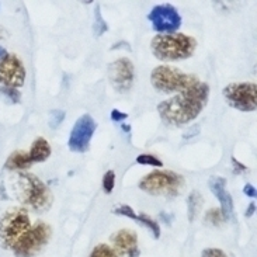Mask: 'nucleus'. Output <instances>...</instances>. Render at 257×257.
Segmentation results:
<instances>
[{
    "label": "nucleus",
    "mask_w": 257,
    "mask_h": 257,
    "mask_svg": "<svg viewBox=\"0 0 257 257\" xmlns=\"http://www.w3.org/2000/svg\"><path fill=\"white\" fill-rule=\"evenodd\" d=\"M208 98L209 86L205 82H200L190 90L159 103L158 111L167 125H186L200 115L208 103Z\"/></svg>",
    "instance_id": "obj_1"
},
{
    "label": "nucleus",
    "mask_w": 257,
    "mask_h": 257,
    "mask_svg": "<svg viewBox=\"0 0 257 257\" xmlns=\"http://www.w3.org/2000/svg\"><path fill=\"white\" fill-rule=\"evenodd\" d=\"M13 187L19 201L37 212L47 211L54 202L48 186L34 174L19 173L14 177Z\"/></svg>",
    "instance_id": "obj_2"
},
{
    "label": "nucleus",
    "mask_w": 257,
    "mask_h": 257,
    "mask_svg": "<svg viewBox=\"0 0 257 257\" xmlns=\"http://www.w3.org/2000/svg\"><path fill=\"white\" fill-rule=\"evenodd\" d=\"M153 55L160 61H180L187 59L194 54L197 40L190 35L180 34H158L151 41Z\"/></svg>",
    "instance_id": "obj_3"
},
{
    "label": "nucleus",
    "mask_w": 257,
    "mask_h": 257,
    "mask_svg": "<svg viewBox=\"0 0 257 257\" xmlns=\"http://www.w3.org/2000/svg\"><path fill=\"white\" fill-rule=\"evenodd\" d=\"M200 82L201 80L195 75L181 72L180 69L167 66V65H160L158 68H155L151 73V83L153 87L166 94H170L174 91L183 93V91L190 90Z\"/></svg>",
    "instance_id": "obj_4"
},
{
    "label": "nucleus",
    "mask_w": 257,
    "mask_h": 257,
    "mask_svg": "<svg viewBox=\"0 0 257 257\" xmlns=\"http://www.w3.org/2000/svg\"><path fill=\"white\" fill-rule=\"evenodd\" d=\"M31 228L30 216L24 208H13L0 218V246L12 249L13 244Z\"/></svg>",
    "instance_id": "obj_5"
},
{
    "label": "nucleus",
    "mask_w": 257,
    "mask_h": 257,
    "mask_svg": "<svg viewBox=\"0 0 257 257\" xmlns=\"http://www.w3.org/2000/svg\"><path fill=\"white\" fill-rule=\"evenodd\" d=\"M52 230L48 223L38 221L34 226L23 235V236L13 244L14 256L17 257H33L47 246L51 239Z\"/></svg>",
    "instance_id": "obj_6"
},
{
    "label": "nucleus",
    "mask_w": 257,
    "mask_h": 257,
    "mask_svg": "<svg viewBox=\"0 0 257 257\" xmlns=\"http://www.w3.org/2000/svg\"><path fill=\"white\" fill-rule=\"evenodd\" d=\"M184 179L170 170L152 172L139 181V188L152 195H176L180 191Z\"/></svg>",
    "instance_id": "obj_7"
},
{
    "label": "nucleus",
    "mask_w": 257,
    "mask_h": 257,
    "mask_svg": "<svg viewBox=\"0 0 257 257\" xmlns=\"http://www.w3.org/2000/svg\"><path fill=\"white\" fill-rule=\"evenodd\" d=\"M223 97L228 104L239 111H256L257 86L256 83H230L223 89Z\"/></svg>",
    "instance_id": "obj_8"
},
{
    "label": "nucleus",
    "mask_w": 257,
    "mask_h": 257,
    "mask_svg": "<svg viewBox=\"0 0 257 257\" xmlns=\"http://www.w3.org/2000/svg\"><path fill=\"white\" fill-rule=\"evenodd\" d=\"M97 124L89 114H83L82 117H79L75 125L72 128L68 141V146L72 152L83 153L89 149L90 141L96 132Z\"/></svg>",
    "instance_id": "obj_9"
},
{
    "label": "nucleus",
    "mask_w": 257,
    "mask_h": 257,
    "mask_svg": "<svg viewBox=\"0 0 257 257\" xmlns=\"http://www.w3.org/2000/svg\"><path fill=\"white\" fill-rule=\"evenodd\" d=\"M148 19L152 23V28L162 34H174L181 26V16L177 9L172 5H158L148 14Z\"/></svg>",
    "instance_id": "obj_10"
},
{
    "label": "nucleus",
    "mask_w": 257,
    "mask_h": 257,
    "mask_svg": "<svg viewBox=\"0 0 257 257\" xmlns=\"http://www.w3.org/2000/svg\"><path fill=\"white\" fill-rule=\"evenodd\" d=\"M135 76L134 63L128 58H119L108 65V79L112 87L119 93H126L132 87Z\"/></svg>",
    "instance_id": "obj_11"
},
{
    "label": "nucleus",
    "mask_w": 257,
    "mask_h": 257,
    "mask_svg": "<svg viewBox=\"0 0 257 257\" xmlns=\"http://www.w3.org/2000/svg\"><path fill=\"white\" fill-rule=\"evenodd\" d=\"M26 80V68L20 58L14 54H7L0 59V83L6 87H21Z\"/></svg>",
    "instance_id": "obj_12"
},
{
    "label": "nucleus",
    "mask_w": 257,
    "mask_h": 257,
    "mask_svg": "<svg viewBox=\"0 0 257 257\" xmlns=\"http://www.w3.org/2000/svg\"><path fill=\"white\" fill-rule=\"evenodd\" d=\"M208 187L221 204V211H222L225 221L235 218L233 200H232V195L226 190V179L221 177V176H212V177H209Z\"/></svg>",
    "instance_id": "obj_13"
},
{
    "label": "nucleus",
    "mask_w": 257,
    "mask_h": 257,
    "mask_svg": "<svg viewBox=\"0 0 257 257\" xmlns=\"http://www.w3.org/2000/svg\"><path fill=\"white\" fill-rule=\"evenodd\" d=\"M111 242L114 244L115 253L118 251L119 254H124L126 257H138L141 253L138 247V237L135 232L130 229H121L115 232L111 236Z\"/></svg>",
    "instance_id": "obj_14"
},
{
    "label": "nucleus",
    "mask_w": 257,
    "mask_h": 257,
    "mask_svg": "<svg viewBox=\"0 0 257 257\" xmlns=\"http://www.w3.org/2000/svg\"><path fill=\"white\" fill-rule=\"evenodd\" d=\"M112 212L115 214V215H122V216H126V218H131L134 221H137V222L142 223L144 226H146L148 229L151 230L153 233V236L156 237H160V225L155 219H152L151 216H148L146 214H135V211L132 207L130 205H119L117 208L112 209Z\"/></svg>",
    "instance_id": "obj_15"
},
{
    "label": "nucleus",
    "mask_w": 257,
    "mask_h": 257,
    "mask_svg": "<svg viewBox=\"0 0 257 257\" xmlns=\"http://www.w3.org/2000/svg\"><path fill=\"white\" fill-rule=\"evenodd\" d=\"M51 152H52V149H51L48 141L44 138H37L30 148L28 156H30L31 163H41L48 159L51 156Z\"/></svg>",
    "instance_id": "obj_16"
},
{
    "label": "nucleus",
    "mask_w": 257,
    "mask_h": 257,
    "mask_svg": "<svg viewBox=\"0 0 257 257\" xmlns=\"http://www.w3.org/2000/svg\"><path fill=\"white\" fill-rule=\"evenodd\" d=\"M31 160L28 156V152H23V151H16L12 153L7 159L5 169L7 170H12V172H17V170H26L28 167L31 166Z\"/></svg>",
    "instance_id": "obj_17"
},
{
    "label": "nucleus",
    "mask_w": 257,
    "mask_h": 257,
    "mask_svg": "<svg viewBox=\"0 0 257 257\" xmlns=\"http://www.w3.org/2000/svg\"><path fill=\"white\" fill-rule=\"evenodd\" d=\"M187 212H188V219L190 221H194L195 216L198 215V212H200V209L202 207V197L201 193L200 191H191L190 195H188L187 198Z\"/></svg>",
    "instance_id": "obj_18"
},
{
    "label": "nucleus",
    "mask_w": 257,
    "mask_h": 257,
    "mask_svg": "<svg viewBox=\"0 0 257 257\" xmlns=\"http://www.w3.org/2000/svg\"><path fill=\"white\" fill-rule=\"evenodd\" d=\"M105 31H108V24L107 21L103 19L101 16V9L100 6H96V10H94V24H93V34L96 38L101 37L104 34Z\"/></svg>",
    "instance_id": "obj_19"
},
{
    "label": "nucleus",
    "mask_w": 257,
    "mask_h": 257,
    "mask_svg": "<svg viewBox=\"0 0 257 257\" xmlns=\"http://www.w3.org/2000/svg\"><path fill=\"white\" fill-rule=\"evenodd\" d=\"M90 257H118V254L114 251V249H111L110 246L101 243L97 244L93 250H91Z\"/></svg>",
    "instance_id": "obj_20"
},
{
    "label": "nucleus",
    "mask_w": 257,
    "mask_h": 257,
    "mask_svg": "<svg viewBox=\"0 0 257 257\" xmlns=\"http://www.w3.org/2000/svg\"><path fill=\"white\" fill-rule=\"evenodd\" d=\"M0 93H2V94H3V96H5L10 103H12V104H17V103H20L21 94H20V91L17 90V89L2 86V87H0Z\"/></svg>",
    "instance_id": "obj_21"
},
{
    "label": "nucleus",
    "mask_w": 257,
    "mask_h": 257,
    "mask_svg": "<svg viewBox=\"0 0 257 257\" xmlns=\"http://www.w3.org/2000/svg\"><path fill=\"white\" fill-rule=\"evenodd\" d=\"M205 221L209 223H212V225H215V226H219L221 223L225 221V218H223L222 211L219 208H211L205 214Z\"/></svg>",
    "instance_id": "obj_22"
},
{
    "label": "nucleus",
    "mask_w": 257,
    "mask_h": 257,
    "mask_svg": "<svg viewBox=\"0 0 257 257\" xmlns=\"http://www.w3.org/2000/svg\"><path fill=\"white\" fill-rule=\"evenodd\" d=\"M114 186H115V173L112 170H108V172H105L104 177H103V190L105 194H111Z\"/></svg>",
    "instance_id": "obj_23"
},
{
    "label": "nucleus",
    "mask_w": 257,
    "mask_h": 257,
    "mask_svg": "<svg viewBox=\"0 0 257 257\" xmlns=\"http://www.w3.org/2000/svg\"><path fill=\"white\" fill-rule=\"evenodd\" d=\"M137 163H139V165H148V166H156V167L163 166V163H162L158 158L152 156V155H139L138 158H137Z\"/></svg>",
    "instance_id": "obj_24"
},
{
    "label": "nucleus",
    "mask_w": 257,
    "mask_h": 257,
    "mask_svg": "<svg viewBox=\"0 0 257 257\" xmlns=\"http://www.w3.org/2000/svg\"><path fill=\"white\" fill-rule=\"evenodd\" d=\"M63 118H65V112L61 111V110H54V111H51V121H49V125L52 126V128H56V126L62 122Z\"/></svg>",
    "instance_id": "obj_25"
},
{
    "label": "nucleus",
    "mask_w": 257,
    "mask_h": 257,
    "mask_svg": "<svg viewBox=\"0 0 257 257\" xmlns=\"http://www.w3.org/2000/svg\"><path fill=\"white\" fill-rule=\"evenodd\" d=\"M202 257H228L225 254V251L221 249H205L202 251Z\"/></svg>",
    "instance_id": "obj_26"
},
{
    "label": "nucleus",
    "mask_w": 257,
    "mask_h": 257,
    "mask_svg": "<svg viewBox=\"0 0 257 257\" xmlns=\"http://www.w3.org/2000/svg\"><path fill=\"white\" fill-rule=\"evenodd\" d=\"M230 160H232V165H233V172H235V173H242V172H246V170H247V167L244 166V165H242L240 162H237V159L235 158V156H232V158H230Z\"/></svg>",
    "instance_id": "obj_27"
},
{
    "label": "nucleus",
    "mask_w": 257,
    "mask_h": 257,
    "mask_svg": "<svg viewBox=\"0 0 257 257\" xmlns=\"http://www.w3.org/2000/svg\"><path fill=\"white\" fill-rule=\"evenodd\" d=\"M126 118H128V114L126 112H121L118 110H112L111 111V119L115 121V122H121V121H124Z\"/></svg>",
    "instance_id": "obj_28"
},
{
    "label": "nucleus",
    "mask_w": 257,
    "mask_h": 257,
    "mask_svg": "<svg viewBox=\"0 0 257 257\" xmlns=\"http://www.w3.org/2000/svg\"><path fill=\"white\" fill-rule=\"evenodd\" d=\"M243 193L247 197H251V198H256L257 195V190L254 186H251V184H246L243 187Z\"/></svg>",
    "instance_id": "obj_29"
},
{
    "label": "nucleus",
    "mask_w": 257,
    "mask_h": 257,
    "mask_svg": "<svg viewBox=\"0 0 257 257\" xmlns=\"http://www.w3.org/2000/svg\"><path fill=\"white\" fill-rule=\"evenodd\" d=\"M254 212H256V204H254V202H251V204H249V207H247L246 216H251Z\"/></svg>",
    "instance_id": "obj_30"
},
{
    "label": "nucleus",
    "mask_w": 257,
    "mask_h": 257,
    "mask_svg": "<svg viewBox=\"0 0 257 257\" xmlns=\"http://www.w3.org/2000/svg\"><path fill=\"white\" fill-rule=\"evenodd\" d=\"M6 55H7L6 49L3 48V47H0V59H3V58H5Z\"/></svg>",
    "instance_id": "obj_31"
},
{
    "label": "nucleus",
    "mask_w": 257,
    "mask_h": 257,
    "mask_svg": "<svg viewBox=\"0 0 257 257\" xmlns=\"http://www.w3.org/2000/svg\"><path fill=\"white\" fill-rule=\"evenodd\" d=\"M122 130H124L125 132H130V131H131V126H130V125H122Z\"/></svg>",
    "instance_id": "obj_32"
}]
</instances>
